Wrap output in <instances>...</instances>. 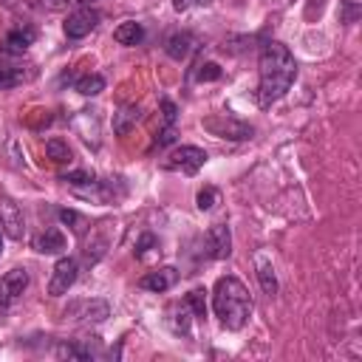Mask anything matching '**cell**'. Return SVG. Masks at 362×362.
I'll use <instances>...</instances> for the list:
<instances>
[{"instance_id": "1", "label": "cell", "mask_w": 362, "mask_h": 362, "mask_svg": "<svg viewBox=\"0 0 362 362\" xmlns=\"http://www.w3.org/2000/svg\"><path fill=\"white\" fill-rule=\"evenodd\" d=\"M257 71H260L257 105H260V107H269V105H274L277 99H283L286 90L294 85V79H297V59H294V54H291L283 42L269 40V42H263V48H260Z\"/></svg>"}, {"instance_id": "2", "label": "cell", "mask_w": 362, "mask_h": 362, "mask_svg": "<svg viewBox=\"0 0 362 362\" xmlns=\"http://www.w3.org/2000/svg\"><path fill=\"white\" fill-rule=\"evenodd\" d=\"M212 308H215V317L221 320V325L226 331H240L252 314V294L238 277L226 274L215 283Z\"/></svg>"}, {"instance_id": "3", "label": "cell", "mask_w": 362, "mask_h": 362, "mask_svg": "<svg viewBox=\"0 0 362 362\" xmlns=\"http://www.w3.org/2000/svg\"><path fill=\"white\" fill-rule=\"evenodd\" d=\"M107 314H110V305L105 303V300H90V297H85V300H71L68 305H65V311H62V317L68 320V322H76V325H96V322H105L107 320Z\"/></svg>"}, {"instance_id": "4", "label": "cell", "mask_w": 362, "mask_h": 362, "mask_svg": "<svg viewBox=\"0 0 362 362\" xmlns=\"http://www.w3.org/2000/svg\"><path fill=\"white\" fill-rule=\"evenodd\" d=\"M204 164H206V150H201V147H195V144H181V147H175V150L167 156L164 170H170V173H184V175H195Z\"/></svg>"}, {"instance_id": "5", "label": "cell", "mask_w": 362, "mask_h": 362, "mask_svg": "<svg viewBox=\"0 0 362 362\" xmlns=\"http://www.w3.org/2000/svg\"><path fill=\"white\" fill-rule=\"evenodd\" d=\"M105 351H102V342L96 337H82V339H62L57 348H54V356L57 359H99Z\"/></svg>"}, {"instance_id": "6", "label": "cell", "mask_w": 362, "mask_h": 362, "mask_svg": "<svg viewBox=\"0 0 362 362\" xmlns=\"http://www.w3.org/2000/svg\"><path fill=\"white\" fill-rule=\"evenodd\" d=\"M76 274H79V263L74 257H59L51 269V280H48V294L51 297H62L68 294V288L76 283Z\"/></svg>"}, {"instance_id": "7", "label": "cell", "mask_w": 362, "mask_h": 362, "mask_svg": "<svg viewBox=\"0 0 362 362\" xmlns=\"http://www.w3.org/2000/svg\"><path fill=\"white\" fill-rule=\"evenodd\" d=\"M99 20H102V14L96 11V8H90V6H82V8H76V11H71L68 14V20H65V37L68 40H82V37H88L96 25H99Z\"/></svg>"}, {"instance_id": "8", "label": "cell", "mask_w": 362, "mask_h": 362, "mask_svg": "<svg viewBox=\"0 0 362 362\" xmlns=\"http://www.w3.org/2000/svg\"><path fill=\"white\" fill-rule=\"evenodd\" d=\"M204 127H206L209 133H215L218 139H235V141L252 139V133H255L246 122H238V119H232V116H226V113L206 119V122H204Z\"/></svg>"}, {"instance_id": "9", "label": "cell", "mask_w": 362, "mask_h": 362, "mask_svg": "<svg viewBox=\"0 0 362 362\" xmlns=\"http://www.w3.org/2000/svg\"><path fill=\"white\" fill-rule=\"evenodd\" d=\"M28 288V272L25 269H11L0 277V305L8 308L11 303H17L23 297V291Z\"/></svg>"}, {"instance_id": "10", "label": "cell", "mask_w": 362, "mask_h": 362, "mask_svg": "<svg viewBox=\"0 0 362 362\" xmlns=\"http://www.w3.org/2000/svg\"><path fill=\"white\" fill-rule=\"evenodd\" d=\"M204 243H206V255L215 257V260H223L232 255V232L226 223H212L204 235Z\"/></svg>"}, {"instance_id": "11", "label": "cell", "mask_w": 362, "mask_h": 362, "mask_svg": "<svg viewBox=\"0 0 362 362\" xmlns=\"http://www.w3.org/2000/svg\"><path fill=\"white\" fill-rule=\"evenodd\" d=\"M0 229H3V235L11 238V240H23V235H25L23 212H20V206H17L11 198H3V201H0Z\"/></svg>"}, {"instance_id": "12", "label": "cell", "mask_w": 362, "mask_h": 362, "mask_svg": "<svg viewBox=\"0 0 362 362\" xmlns=\"http://www.w3.org/2000/svg\"><path fill=\"white\" fill-rule=\"evenodd\" d=\"M175 283H178V269H175V266H161V269H153V272H147L144 277H139V288L156 291V294L170 291Z\"/></svg>"}, {"instance_id": "13", "label": "cell", "mask_w": 362, "mask_h": 362, "mask_svg": "<svg viewBox=\"0 0 362 362\" xmlns=\"http://www.w3.org/2000/svg\"><path fill=\"white\" fill-rule=\"evenodd\" d=\"M192 308L187 305V300H178V303H173L170 308H167V328L175 334V337H189V331H192Z\"/></svg>"}, {"instance_id": "14", "label": "cell", "mask_w": 362, "mask_h": 362, "mask_svg": "<svg viewBox=\"0 0 362 362\" xmlns=\"http://www.w3.org/2000/svg\"><path fill=\"white\" fill-rule=\"evenodd\" d=\"M107 246H110V235H107V223H99V226H90V238L85 240V249H82V255H85V263H99L102 257H105V252H107Z\"/></svg>"}, {"instance_id": "15", "label": "cell", "mask_w": 362, "mask_h": 362, "mask_svg": "<svg viewBox=\"0 0 362 362\" xmlns=\"http://www.w3.org/2000/svg\"><path fill=\"white\" fill-rule=\"evenodd\" d=\"M192 48H195V37H192L189 31H173V34L164 40V51H167V57L175 59V62L187 59Z\"/></svg>"}, {"instance_id": "16", "label": "cell", "mask_w": 362, "mask_h": 362, "mask_svg": "<svg viewBox=\"0 0 362 362\" xmlns=\"http://www.w3.org/2000/svg\"><path fill=\"white\" fill-rule=\"evenodd\" d=\"M31 246H34L40 255H59V252L65 249V235H62L59 229L48 226L45 232H40V235L31 240Z\"/></svg>"}, {"instance_id": "17", "label": "cell", "mask_w": 362, "mask_h": 362, "mask_svg": "<svg viewBox=\"0 0 362 362\" xmlns=\"http://www.w3.org/2000/svg\"><path fill=\"white\" fill-rule=\"evenodd\" d=\"M34 37H37V31L31 25H17V28H11L6 34V51L8 54H23L34 42Z\"/></svg>"}, {"instance_id": "18", "label": "cell", "mask_w": 362, "mask_h": 362, "mask_svg": "<svg viewBox=\"0 0 362 362\" xmlns=\"http://www.w3.org/2000/svg\"><path fill=\"white\" fill-rule=\"evenodd\" d=\"M113 40H116L119 45H136V42L144 40V25L136 23V20H124V23H119V25L113 28Z\"/></svg>"}, {"instance_id": "19", "label": "cell", "mask_w": 362, "mask_h": 362, "mask_svg": "<svg viewBox=\"0 0 362 362\" xmlns=\"http://www.w3.org/2000/svg\"><path fill=\"white\" fill-rule=\"evenodd\" d=\"M257 280H260V288L272 297L274 291H277V277H274V266H272V260L260 252L257 255Z\"/></svg>"}, {"instance_id": "20", "label": "cell", "mask_w": 362, "mask_h": 362, "mask_svg": "<svg viewBox=\"0 0 362 362\" xmlns=\"http://www.w3.org/2000/svg\"><path fill=\"white\" fill-rule=\"evenodd\" d=\"M31 76H34V71H25L20 65H0V90L14 88V85H23Z\"/></svg>"}, {"instance_id": "21", "label": "cell", "mask_w": 362, "mask_h": 362, "mask_svg": "<svg viewBox=\"0 0 362 362\" xmlns=\"http://www.w3.org/2000/svg\"><path fill=\"white\" fill-rule=\"evenodd\" d=\"M139 119H141V110H139L136 105H127V107H122L119 113H113V130H116L119 136H124Z\"/></svg>"}, {"instance_id": "22", "label": "cell", "mask_w": 362, "mask_h": 362, "mask_svg": "<svg viewBox=\"0 0 362 362\" xmlns=\"http://www.w3.org/2000/svg\"><path fill=\"white\" fill-rule=\"evenodd\" d=\"M74 88H76V93H82V96H96V93L105 90V76H102V74H85V76L76 79Z\"/></svg>"}, {"instance_id": "23", "label": "cell", "mask_w": 362, "mask_h": 362, "mask_svg": "<svg viewBox=\"0 0 362 362\" xmlns=\"http://www.w3.org/2000/svg\"><path fill=\"white\" fill-rule=\"evenodd\" d=\"M45 156H48L51 161H57V164H68V161L74 158L71 147H68L62 139H48V141H45Z\"/></svg>"}, {"instance_id": "24", "label": "cell", "mask_w": 362, "mask_h": 362, "mask_svg": "<svg viewBox=\"0 0 362 362\" xmlns=\"http://www.w3.org/2000/svg\"><path fill=\"white\" fill-rule=\"evenodd\" d=\"M184 300H187V305L192 308V314H195V317H201V320L206 317V288H201V286H198V288H192Z\"/></svg>"}, {"instance_id": "25", "label": "cell", "mask_w": 362, "mask_h": 362, "mask_svg": "<svg viewBox=\"0 0 362 362\" xmlns=\"http://www.w3.org/2000/svg\"><path fill=\"white\" fill-rule=\"evenodd\" d=\"M218 204V189L215 187H204V189H198V195H195V206L201 209V212H209L212 206Z\"/></svg>"}, {"instance_id": "26", "label": "cell", "mask_w": 362, "mask_h": 362, "mask_svg": "<svg viewBox=\"0 0 362 362\" xmlns=\"http://www.w3.org/2000/svg\"><path fill=\"white\" fill-rule=\"evenodd\" d=\"M59 218H62V223H71V229H74L76 235H85L88 221H85L79 212H74V209H59Z\"/></svg>"}, {"instance_id": "27", "label": "cell", "mask_w": 362, "mask_h": 362, "mask_svg": "<svg viewBox=\"0 0 362 362\" xmlns=\"http://www.w3.org/2000/svg\"><path fill=\"white\" fill-rule=\"evenodd\" d=\"M221 79V65L218 62H201L198 65V82H215Z\"/></svg>"}, {"instance_id": "28", "label": "cell", "mask_w": 362, "mask_h": 362, "mask_svg": "<svg viewBox=\"0 0 362 362\" xmlns=\"http://www.w3.org/2000/svg\"><path fill=\"white\" fill-rule=\"evenodd\" d=\"M59 178L68 181V184H93L96 181V175L88 173V170H71V173H62Z\"/></svg>"}, {"instance_id": "29", "label": "cell", "mask_w": 362, "mask_h": 362, "mask_svg": "<svg viewBox=\"0 0 362 362\" xmlns=\"http://www.w3.org/2000/svg\"><path fill=\"white\" fill-rule=\"evenodd\" d=\"M150 246H158V240H156V235L144 232V235H141V240H139V243H136V249H133V252H136V257H144Z\"/></svg>"}, {"instance_id": "30", "label": "cell", "mask_w": 362, "mask_h": 362, "mask_svg": "<svg viewBox=\"0 0 362 362\" xmlns=\"http://www.w3.org/2000/svg\"><path fill=\"white\" fill-rule=\"evenodd\" d=\"M212 0H173V8L175 11H187V8H195V6H209Z\"/></svg>"}, {"instance_id": "31", "label": "cell", "mask_w": 362, "mask_h": 362, "mask_svg": "<svg viewBox=\"0 0 362 362\" xmlns=\"http://www.w3.org/2000/svg\"><path fill=\"white\" fill-rule=\"evenodd\" d=\"M161 110H164V122H167V124H175V113H178V110H175V105H173L170 99H161Z\"/></svg>"}, {"instance_id": "32", "label": "cell", "mask_w": 362, "mask_h": 362, "mask_svg": "<svg viewBox=\"0 0 362 362\" xmlns=\"http://www.w3.org/2000/svg\"><path fill=\"white\" fill-rule=\"evenodd\" d=\"M6 8H17V0H0Z\"/></svg>"}, {"instance_id": "33", "label": "cell", "mask_w": 362, "mask_h": 362, "mask_svg": "<svg viewBox=\"0 0 362 362\" xmlns=\"http://www.w3.org/2000/svg\"><path fill=\"white\" fill-rule=\"evenodd\" d=\"M0 249H3V229H0Z\"/></svg>"}, {"instance_id": "34", "label": "cell", "mask_w": 362, "mask_h": 362, "mask_svg": "<svg viewBox=\"0 0 362 362\" xmlns=\"http://www.w3.org/2000/svg\"><path fill=\"white\" fill-rule=\"evenodd\" d=\"M0 311H3V305H0Z\"/></svg>"}]
</instances>
